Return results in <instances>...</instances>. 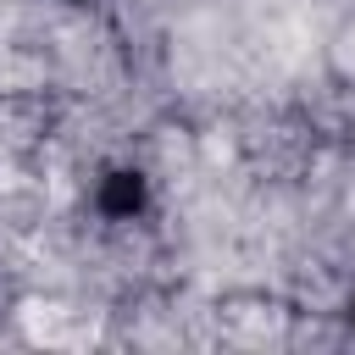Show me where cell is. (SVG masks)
<instances>
[{
    "instance_id": "6da1fadb",
    "label": "cell",
    "mask_w": 355,
    "mask_h": 355,
    "mask_svg": "<svg viewBox=\"0 0 355 355\" xmlns=\"http://www.w3.org/2000/svg\"><path fill=\"white\" fill-rule=\"evenodd\" d=\"M100 211L116 222H133L144 211V178L139 172H105L100 178Z\"/></svg>"
}]
</instances>
